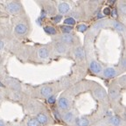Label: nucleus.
Masks as SVG:
<instances>
[{
  "label": "nucleus",
  "instance_id": "4c0bfd02",
  "mask_svg": "<svg viewBox=\"0 0 126 126\" xmlns=\"http://www.w3.org/2000/svg\"><path fill=\"white\" fill-rule=\"evenodd\" d=\"M98 18H102V14H99V16H98Z\"/></svg>",
  "mask_w": 126,
  "mask_h": 126
},
{
  "label": "nucleus",
  "instance_id": "72a5a7b5",
  "mask_svg": "<svg viewBox=\"0 0 126 126\" xmlns=\"http://www.w3.org/2000/svg\"><path fill=\"white\" fill-rule=\"evenodd\" d=\"M4 42H3L2 40H0V50H2L3 48H4Z\"/></svg>",
  "mask_w": 126,
  "mask_h": 126
},
{
  "label": "nucleus",
  "instance_id": "cd10ccee",
  "mask_svg": "<svg viewBox=\"0 0 126 126\" xmlns=\"http://www.w3.org/2000/svg\"><path fill=\"white\" fill-rule=\"evenodd\" d=\"M103 26H104V24L102 23V22H98V23H96L94 26V29H100V28H102Z\"/></svg>",
  "mask_w": 126,
  "mask_h": 126
},
{
  "label": "nucleus",
  "instance_id": "412c9836",
  "mask_svg": "<svg viewBox=\"0 0 126 126\" xmlns=\"http://www.w3.org/2000/svg\"><path fill=\"white\" fill-rule=\"evenodd\" d=\"M64 24H65V26H74L75 24V20L72 17H69V18H67L64 20Z\"/></svg>",
  "mask_w": 126,
  "mask_h": 126
},
{
  "label": "nucleus",
  "instance_id": "b1692460",
  "mask_svg": "<svg viewBox=\"0 0 126 126\" xmlns=\"http://www.w3.org/2000/svg\"><path fill=\"white\" fill-rule=\"evenodd\" d=\"M87 29H88V26H87V25H84V24H81V25L77 26V30H78L79 32H86Z\"/></svg>",
  "mask_w": 126,
  "mask_h": 126
},
{
  "label": "nucleus",
  "instance_id": "2eb2a0df",
  "mask_svg": "<svg viewBox=\"0 0 126 126\" xmlns=\"http://www.w3.org/2000/svg\"><path fill=\"white\" fill-rule=\"evenodd\" d=\"M112 26L116 31L121 32H124V29H125V28H124V26L122 23H120V22H118V21H116V20L112 21Z\"/></svg>",
  "mask_w": 126,
  "mask_h": 126
},
{
  "label": "nucleus",
  "instance_id": "f257e3e1",
  "mask_svg": "<svg viewBox=\"0 0 126 126\" xmlns=\"http://www.w3.org/2000/svg\"><path fill=\"white\" fill-rule=\"evenodd\" d=\"M6 9L9 12L12 14L18 13L21 9V5L18 2H10L6 4Z\"/></svg>",
  "mask_w": 126,
  "mask_h": 126
},
{
  "label": "nucleus",
  "instance_id": "423d86ee",
  "mask_svg": "<svg viewBox=\"0 0 126 126\" xmlns=\"http://www.w3.org/2000/svg\"><path fill=\"white\" fill-rule=\"evenodd\" d=\"M58 104H59L60 109H61L62 110H67L69 108V102L65 97H61V99H59Z\"/></svg>",
  "mask_w": 126,
  "mask_h": 126
},
{
  "label": "nucleus",
  "instance_id": "4468645a",
  "mask_svg": "<svg viewBox=\"0 0 126 126\" xmlns=\"http://www.w3.org/2000/svg\"><path fill=\"white\" fill-rule=\"evenodd\" d=\"M75 124H76L77 126H88L89 124V122L87 118L80 117V118H77L76 119Z\"/></svg>",
  "mask_w": 126,
  "mask_h": 126
},
{
  "label": "nucleus",
  "instance_id": "9b49d317",
  "mask_svg": "<svg viewBox=\"0 0 126 126\" xmlns=\"http://www.w3.org/2000/svg\"><path fill=\"white\" fill-rule=\"evenodd\" d=\"M74 53H75V56L77 58V59H83L84 58V50H83V48L81 47H77L75 48V51H74Z\"/></svg>",
  "mask_w": 126,
  "mask_h": 126
},
{
  "label": "nucleus",
  "instance_id": "393cba45",
  "mask_svg": "<svg viewBox=\"0 0 126 126\" xmlns=\"http://www.w3.org/2000/svg\"><path fill=\"white\" fill-rule=\"evenodd\" d=\"M119 10H120V12H122L123 15H124L126 12V4L124 2H122L119 4Z\"/></svg>",
  "mask_w": 126,
  "mask_h": 126
},
{
  "label": "nucleus",
  "instance_id": "20e7f679",
  "mask_svg": "<svg viewBox=\"0 0 126 126\" xmlns=\"http://www.w3.org/2000/svg\"><path fill=\"white\" fill-rule=\"evenodd\" d=\"M89 67H90L91 71L94 74H100V73H102V66L95 61H92L89 63Z\"/></svg>",
  "mask_w": 126,
  "mask_h": 126
},
{
  "label": "nucleus",
  "instance_id": "4be33fe9",
  "mask_svg": "<svg viewBox=\"0 0 126 126\" xmlns=\"http://www.w3.org/2000/svg\"><path fill=\"white\" fill-rule=\"evenodd\" d=\"M61 30L62 32L67 34V33H70L71 32H72V30H73V28L68 26H61Z\"/></svg>",
  "mask_w": 126,
  "mask_h": 126
},
{
  "label": "nucleus",
  "instance_id": "e433bc0d",
  "mask_svg": "<svg viewBox=\"0 0 126 126\" xmlns=\"http://www.w3.org/2000/svg\"><path fill=\"white\" fill-rule=\"evenodd\" d=\"M0 126H4V124L2 120H0Z\"/></svg>",
  "mask_w": 126,
  "mask_h": 126
},
{
  "label": "nucleus",
  "instance_id": "7c9ffc66",
  "mask_svg": "<svg viewBox=\"0 0 126 126\" xmlns=\"http://www.w3.org/2000/svg\"><path fill=\"white\" fill-rule=\"evenodd\" d=\"M110 13L112 14V16H113V17H116V16H117V12H116V9H113V10H112V12H110Z\"/></svg>",
  "mask_w": 126,
  "mask_h": 126
},
{
  "label": "nucleus",
  "instance_id": "c85d7f7f",
  "mask_svg": "<svg viewBox=\"0 0 126 126\" xmlns=\"http://www.w3.org/2000/svg\"><path fill=\"white\" fill-rule=\"evenodd\" d=\"M110 12H111V10L109 7H106L103 9V14L104 15H110Z\"/></svg>",
  "mask_w": 126,
  "mask_h": 126
},
{
  "label": "nucleus",
  "instance_id": "c9c22d12",
  "mask_svg": "<svg viewBox=\"0 0 126 126\" xmlns=\"http://www.w3.org/2000/svg\"><path fill=\"white\" fill-rule=\"evenodd\" d=\"M41 20H42V18H38V19H37V23H38V25H39V26L41 25V22H40V21H41Z\"/></svg>",
  "mask_w": 126,
  "mask_h": 126
},
{
  "label": "nucleus",
  "instance_id": "f03ea898",
  "mask_svg": "<svg viewBox=\"0 0 126 126\" xmlns=\"http://www.w3.org/2000/svg\"><path fill=\"white\" fill-rule=\"evenodd\" d=\"M94 95L95 98H97L98 100H104L106 98L107 94H106V92L105 90L102 88L101 87H97L95 89H94Z\"/></svg>",
  "mask_w": 126,
  "mask_h": 126
},
{
  "label": "nucleus",
  "instance_id": "7ed1b4c3",
  "mask_svg": "<svg viewBox=\"0 0 126 126\" xmlns=\"http://www.w3.org/2000/svg\"><path fill=\"white\" fill-rule=\"evenodd\" d=\"M61 43L64 44V45H72V44L75 42V38L72 34H63L62 36L61 37Z\"/></svg>",
  "mask_w": 126,
  "mask_h": 126
},
{
  "label": "nucleus",
  "instance_id": "f8f14e48",
  "mask_svg": "<svg viewBox=\"0 0 126 126\" xmlns=\"http://www.w3.org/2000/svg\"><path fill=\"white\" fill-rule=\"evenodd\" d=\"M109 95H110V98L113 101H116L119 97V92L116 88H111L110 89V92H109Z\"/></svg>",
  "mask_w": 126,
  "mask_h": 126
},
{
  "label": "nucleus",
  "instance_id": "bb28decb",
  "mask_svg": "<svg viewBox=\"0 0 126 126\" xmlns=\"http://www.w3.org/2000/svg\"><path fill=\"white\" fill-rule=\"evenodd\" d=\"M55 101H56V97H55V95H51V96L47 97V102H48V103H50V104L54 103Z\"/></svg>",
  "mask_w": 126,
  "mask_h": 126
},
{
  "label": "nucleus",
  "instance_id": "f3484780",
  "mask_svg": "<svg viewBox=\"0 0 126 126\" xmlns=\"http://www.w3.org/2000/svg\"><path fill=\"white\" fill-rule=\"evenodd\" d=\"M110 123L114 126H120L122 124V120L118 116H112V117H110Z\"/></svg>",
  "mask_w": 126,
  "mask_h": 126
},
{
  "label": "nucleus",
  "instance_id": "6e6552de",
  "mask_svg": "<svg viewBox=\"0 0 126 126\" xmlns=\"http://www.w3.org/2000/svg\"><path fill=\"white\" fill-rule=\"evenodd\" d=\"M116 71L114 67H107L103 70V75L107 78H112V77L116 76Z\"/></svg>",
  "mask_w": 126,
  "mask_h": 126
},
{
  "label": "nucleus",
  "instance_id": "1a4fd4ad",
  "mask_svg": "<svg viewBox=\"0 0 126 126\" xmlns=\"http://www.w3.org/2000/svg\"><path fill=\"white\" fill-rule=\"evenodd\" d=\"M58 10H59L60 13L61 14H66L69 12L70 10V6L67 3H61L58 6Z\"/></svg>",
  "mask_w": 126,
  "mask_h": 126
},
{
  "label": "nucleus",
  "instance_id": "58836bf2",
  "mask_svg": "<svg viewBox=\"0 0 126 126\" xmlns=\"http://www.w3.org/2000/svg\"><path fill=\"white\" fill-rule=\"evenodd\" d=\"M0 100H1V96H0Z\"/></svg>",
  "mask_w": 126,
  "mask_h": 126
},
{
  "label": "nucleus",
  "instance_id": "2f4dec72",
  "mask_svg": "<svg viewBox=\"0 0 126 126\" xmlns=\"http://www.w3.org/2000/svg\"><path fill=\"white\" fill-rule=\"evenodd\" d=\"M121 66H122L123 68H125V66H126V61H125V59H123L122 60V63H121Z\"/></svg>",
  "mask_w": 126,
  "mask_h": 126
},
{
  "label": "nucleus",
  "instance_id": "473e14b6",
  "mask_svg": "<svg viewBox=\"0 0 126 126\" xmlns=\"http://www.w3.org/2000/svg\"><path fill=\"white\" fill-rule=\"evenodd\" d=\"M53 114H54V116L57 118L58 120H60V119H61V117H60V116H59V112H58V111H54V112H53Z\"/></svg>",
  "mask_w": 126,
  "mask_h": 126
},
{
  "label": "nucleus",
  "instance_id": "ddd939ff",
  "mask_svg": "<svg viewBox=\"0 0 126 126\" xmlns=\"http://www.w3.org/2000/svg\"><path fill=\"white\" fill-rule=\"evenodd\" d=\"M55 50L59 53H65L67 52V47L61 42H57L55 43Z\"/></svg>",
  "mask_w": 126,
  "mask_h": 126
},
{
  "label": "nucleus",
  "instance_id": "dca6fc26",
  "mask_svg": "<svg viewBox=\"0 0 126 126\" xmlns=\"http://www.w3.org/2000/svg\"><path fill=\"white\" fill-rule=\"evenodd\" d=\"M36 119H37V121L39 122V124H45L47 123V116H46L45 114H43V113H39V114H38Z\"/></svg>",
  "mask_w": 126,
  "mask_h": 126
},
{
  "label": "nucleus",
  "instance_id": "a878e982",
  "mask_svg": "<svg viewBox=\"0 0 126 126\" xmlns=\"http://www.w3.org/2000/svg\"><path fill=\"white\" fill-rule=\"evenodd\" d=\"M61 19H62V16H61V15H56L52 18V20L56 24L60 23V22L61 21Z\"/></svg>",
  "mask_w": 126,
  "mask_h": 126
},
{
  "label": "nucleus",
  "instance_id": "0eeeda50",
  "mask_svg": "<svg viewBox=\"0 0 126 126\" xmlns=\"http://www.w3.org/2000/svg\"><path fill=\"white\" fill-rule=\"evenodd\" d=\"M40 94L45 97H49L53 94V89L52 87L49 86H44L40 89Z\"/></svg>",
  "mask_w": 126,
  "mask_h": 126
},
{
  "label": "nucleus",
  "instance_id": "39448f33",
  "mask_svg": "<svg viewBox=\"0 0 126 126\" xmlns=\"http://www.w3.org/2000/svg\"><path fill=\"white\" fill-rule=\"evenodd\" d=\"M15 32L16 33L18 34V35H24V34H26L27 32V26L25 24H18L15 26Z\"/></svg>",
  "mask_w": 126,
  "mask_h": 126
},
{
  "label": "nucleus",
  "instance_id": "f704fd0d",
  "mask_svg": "<svg viewBox=\"0 0 126 126\" xmlns=\"http://www.w3.org/2000/svg\"><path fill=\"white\" fill-rule=\"evenodd\" d=\"M121 82H123V86H124V84H125V82H124V81H125V77H122V79H121Z\"/></svg>",
  "mask_w": 126,
  "mask_h": 126
},
{
  "label": "nucleus",
  "instance_id": "aec40b11",
  "mask_svg": "<svg viewBox=\"0 0 126 126\" xmlns=\"http://www.w3.org/2000/svg\"><path fill=\"white\" fill-rule=\"evenodd\" d=\"M8 83H9V85L12 87L14 90H19L20 89V85L18 81H14V80H9Z\"/></svg>",
  "mask_w": 126,
  "mask_h": 126
},
{
  "label": "nucleus",
  "instance_id": "5701e85b",
  "mask_svg": "<svg viewBox=\"0 0 126 126\" xmlns=\"http://www.w3.org/2000/svg\"><path fill=\"white\" fill-rule=\"evenodd\" d=\"M39 124L37 121L36 118H32V119H30L27 123V126H39Z\"/></svg>",
  "mask_w": 126,
  "mask_h": 126
},
{
  "label": "nucleus",
  "instance_id": "9d476101",
  "mask_svg": "<svg viewBox=\"0 0 126 126\" xmlns=\"http://www.w3.org/2000/svg\"><path fill=\"white\" fill-rule=\"evenodd\" d=\"M38 55L40 59H47L49 56V51L47 47H41L38 51Z\"/></svg>",
  "mask_w": 126,
  "mask_h": 126
},
{
  "label": "nucleus",
  "instance_id": "c756f323",
  "mask_svg": "<svg viewBox=\"0 0 126 126\" xmlns=\"http://www.w3.org/2000/svg\"><path fill=\"white\" fill-rule=\"evenodd\" d=\"M12 97H13L14 99H18V98H19V95L18 94V92H14L13 94H12Z\"/></svg>",
  "mask_w": 126,
  "mask_h": 126
},
{
  "label": "nucleus",
  "instance_id": "6ab92c4d",
  "mask_svg": "<svg viewBox=\"0 0 126 126\" xmlns=\"http://www.w3.org/2000/svg\"><path fill=\"white\" fill-rule=\"evenodd\" d=\"M44 31H45L47 34H49V35H54V34H56V32H57L56 29H55L53 26H45V27H44Z\"/></svg>",
  "mask_w": 126,
  "mask_h": 126
},
{
  "label": "nucleus",
  "instance_id": "a211bd4d",
  "mask_svg": "<svg viewBox=\"0 0 126 126\" xmlns=\"http://www.w3.org/2000/svg\"><path fill=\"white\" fill-rule=\"evenodd\" d=\"M74 117H75V116H74L73 112H67L64 114V116H63V119H64V121H65L66 123L73 122Z\"/></svg>",
  "mask_w": 126,
  "mask_h": 126
}]
</instances>
